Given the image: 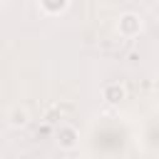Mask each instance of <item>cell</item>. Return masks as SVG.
Segmentation results:
<instances>
[{
	"mask_svg": "<svg viewBox=\"0 0 159 159\" xmlns=\"http://www.w3.org/2000/svg\"><path fill=\"white\" fill-rule=\"evenodd\" d=\"M55 144L62 149V152H75L80 147V129L75 124H60L57 132H55Z\"/></svg>",
	"mask_w": 159,
	"mask_h": 159,
	"instance_id": "1",
	"label": "cell"
},
{
	"mask_svg": "<svg viewBox=\"0 0 159 159\" xmlns=\"http://www.w3.org/2000/svg\"><path fill=\"white\" fill-rule=\"evenodd\" d=\"M142 30H144V22H142V17H139L137 12H122V15H119V20H117V32H119L122 37H127V40L139 37Z\"/></svg>",
	"mask_w": 159,
	"mask_h": 159,
	"instance_id": "2",
	"label": "cell"
},
{
	"mask_svg": "<svg viewBox=\"0 0 159 159\" xmlns=\"http://www.w3.org/2000/svg\"><path fill=\"white\" fill-rule=\"evenodd\" d=\"M102 99H104L107 104L117 107V104H122V102L127 99V87H124L122 82H107V84L102 87Z\"/></svg>",
	"mask_w": 159,
	"mask_h": 159,
	"instance_id": "3",
	"label": "cell"
},
{
	"mask_svg": "<svg viewBox=\"0 0 159 159\" xmlns=\"http://www.w3.org/2000/svg\"><path fill=\"white\" fill-rule=\"evenodd\" d=\"M67 7H70V0H40V10L45 15H50V17L62 15Z\"/></svg>",
	"mask_w": 159,
	"mask_h": 159,
	"instance_id": "4",
	"label": "cell"
},
{
	"mask_svg": "<svg viewBox=\"0 0 159 159\" xmlns=\"http://www.w3.org/2000/svg\"><path fill=\"white\" fill-rule=\"evenodd\" d=\"M7 122H10V127L20 129V127H25V124L30 122V112H27L25 107H12L10 114H7Z\"/></svg>",
	"mask_w": 159,
	"mask_h": 159,
	"instance_id": "5",
	"label": "cell"
}]
</instances>
